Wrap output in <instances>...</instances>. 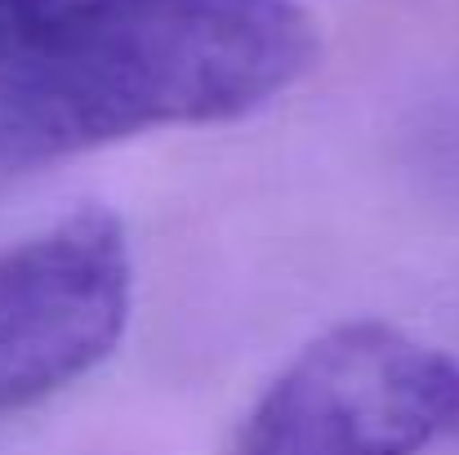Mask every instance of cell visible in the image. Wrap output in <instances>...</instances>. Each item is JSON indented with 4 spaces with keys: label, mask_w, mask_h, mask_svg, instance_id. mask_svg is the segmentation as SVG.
<instances>
[{
    "label": "cell",
    "mask_w": 459,
    "mask_h": 455,
    "mask_svg": "<svg viewBox=\"0 0 459 455\" xmlns=\"http://www.w3.org/2000/svg\"><path fill=\"white\" fill-rule=\"evenodd\" d=\"M316 54L295 0H63L0 58V179L152 130L241 121Z\"/></svg>",
    "instance_id": "1"
},
{
    "label": "cell",
    "mask_w": 459,
    "mask_h": 455,
    "mask_svg": "<svg viewBox=\"0 0 459 455\" xmlns=\"http://www.w3.org/2000/svg\"><path fill=\"white\" fill-rule=\"evenodd\" d=\"M442 442H459V357L384 317H348L268 380L232 455H424Z\"/></svg>",
    "instance_id": "2"
},
{
    "label": "cell",
    "mask_w": 459,
    "mask_h": 455,
    "mask_svg": "<svg viewBox=\"0 0 459 455\" xmlns=\"http://www.w3.org/2000/svg\"><path fill=\"white\" fill-rule=\"evenodd\" d=\"M134 317L126 219L99 201L0 250V416L99 371Z\"/></svg>",
    "instance_id": "3"
},
{
    "label": "cell",
    "mask_w": 459,
    "mask_h": 455,
    "mask_svg": "<svg viewBox=\"0 0 459 455\" xmlns=\"http://www.w3.org/2000/svg\"><path fill=\"white\" fill-rule=\"evenodd\" d=\"M58 9L63 0H0V58L31 45Z\"/></svg>",
    "instance_id": "4"
}]
</instances>
